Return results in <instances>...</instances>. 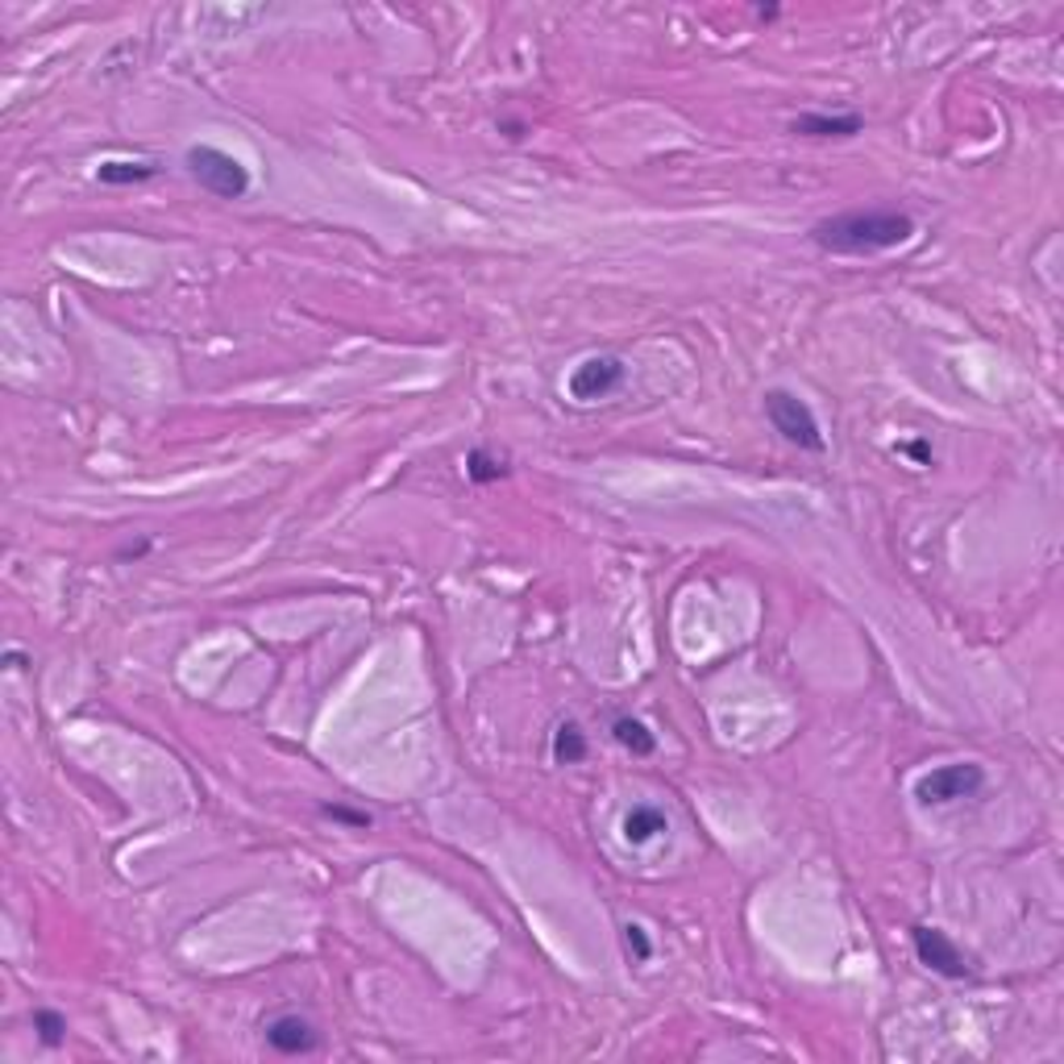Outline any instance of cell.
I'll return each mask as SVG.
<instances>
[{"label":"cell","instance_id":"cell-1","mask_svg":"<svg viewBox=\"0 0 1064 1064\" xmlns=\"http://www.w3.org/2000/svg\"><path fill=\"white\" fill-rule=\"evenodd\" d=\"M915 237V221L898 209H852L811 229V241L836 258H870Z\"/></svg>","mask_w":1064,"mask_h":1064},{"label":"cell","instance_id":"cell-11","mask_svg":"<svg viewBox=\"0 0 1064 1064\" xmlns=\"http://www.w3.org/2000/svg\"><path fill=\"white\" fill-rule=\"evenodd\" d=\"M582 757H587V732L575 720H566L554 732V761L557 766H578Z\"/></svg>","mask_w":1064,"mask_h":1064},{"label":"cell","instance_id":"cell-14","mask_svg":"<svg viewBox=\"0 0 1064 1064\" xmlns=\"http://www.w3.org/2000/svg\"><path fill=\"white\" fill-rule=\"evenodd\" d=\"M34 1031H38V1040H43L46 1048H59V1043L67 1040V1019L59 1015V1010L43 1006V1010H34Z\"/></svg>","mask_w":1064,"mask_h":1064},{"label":"cell","instance_id":"cell-10","mask_svg":"<svg viewBox=\"0 0 1064 1064\" xmlns=\"http://www.w3.org/2000/svg\"><path fill=\"white\" fill-rule=\"evenodd\" d=\"M612 736H616V745H624L633 757H649V753L658 748V736L640 724V720H633V716H619L616 724H612Z\"/></svg>","mask_w":1064,"mask_h":1064},{"label":"cell","instance_id":"cell-6","mask_svg":"<svg viewBox=\"0 0 1064 1064\" xmlns=\"http://www.w3.org/2000/svg\"><path fill=\"white\" fill-rule=\"evenodd\" d=\"M911 944H915V957L932 969V973H939V978H969V960H965V953H960L953 939L944 936L939 927H911Z\"/></svg>","mask_w":1064,"mask_h":1064},{"label":"cell","instance_id":"cell-7","mask_svg":"<svg viewBox=\"0 0 1064 1064\" xmlns=\"http://www.w3.org/2000/svg\"><path fill=\"white\" fill-rule=\"evenodd\" d=\"M262 1031H267V1043L283 1056H308L320 1048V1031L299 1015H275Z\"/></svg>","mask_w":1064,"mask_h":1064},{"label":"cell","instance_id":"cell-12","mask_svg":"<svg viewBox=\"0 0 1064 1064\" xmlns=\"http://www.w3.org/2000/svg\"><path fill=\"white\" fill-rule=\"evenodd\" d=\"M466 474H470V483H499V478L508 474V466H504V458H495V453H487V449H470Z\"/></svg>","mask_w":1064,"mask_h":1064},{"label":"cell","instance_id":"cell-15","mask_svg":"<svg viewBox=\"0 0 1064 1064\" xmlns=\"http://www.w3.org/2000/svg\"><path fill=\"white\" fill-rule=\"evenodd\" d=\"M320 815H324V819H338V824H350V828H370V815H366V811L341 807V803H324Z\"/></svg>","mask_w":1064,"mask_h":1064},{"label":"cell","instance_id":"cell-13","mask_svg":"<svg viewBox=\"0 0 1064 1064\" xmlns=\"http://www.w3.org/2000/svg\"><path fill=\"white\" fill-rule=\"evenodd\" d=\"M150 175H154L150 163H101V167H96V179H101V184H117V188L142 184V179H150Z\"/></svg>","mask_w":1064,"mask_h":1064},{"label":"cell","instance_id":"cell-9","mask_svg":"<svg viewBox=\"0 0 1064 1064\" xmlns=\"http://www.w3.org/2000/svg\"><path fill=\"white\" fill-rule=\"evenodd\" d=\"M661 831H665V811H658L653 803H637L624 815V840L628 844H649Z\"/></svg>","mask_w":1064,"mask_h":1064},{"label":"cell","instance_id":"cell-2","mask_svg":"<svg viewBox=\"0 0 1064 1064\" xmlns=\"http://www.w3.org/2000/svg\"><path fill=\"white\" fill-rule=\"evenodd\" d=\"M766 416H769V425L778 428L790 446L807 449V453H824V446H828V441H824V428H819V416H815L807 400H799L794 391H782V387L766 391Z\"/></svg>","mask_w":1064,"mask_h":1064},{"label":"cell","instance_id":"cell-3","mask_svg":"<svg viewBox=\"0 0 1064 1064\" xmlns=\"http://www.w3.org/2000/svg\"><path fill=\"white\" fill-rule=\"evenodd\" d=\"M188 170L204 192L221 196V200H241L250 192V170L237 163L234 154L216 146H192L188 150Z\"/></svg>","mask_w":1064,"mask_h":1064},{"label":"cell","instance_id":"cell-8","mask_svg":"<svg viewBox=\"0 0 1064 1064\" xmlns=\"http://www.w3.org/2000/svg\"><path fill=\"white\" fill-rule=\"evenodd\" d=\"M865 129V121L856 113H803L790 133H803V138H856Z\"/></svg>","mask_w":1064,"mask_h":1064},{"label":"cell","instance_id":"cell-4","mask_svg":"<svg viewBox=\"0 0 1064 1064\" xmlns=\"http://www.w3.org/2000/svg\"><path fill=\"white\" fill-rule=\"evenodd\" d=\"M985 787V769L973 761H953V766H936L915 778V803L919 807H944L957 799H973Z\"/></svg>","mask_w":1064,"mask_h":1064},{"label":"cell","instance_id":"cell-16","mask_svg":"<svg viewBox=\"0 0 1064 1064\" xmlns=\"http://www.w3.org/2000/svg\"><path fill=\"white\" fill-rule=\"evenodd\" d=\"M624 939H628V953H633L640 965L653 957V944H649V936H645V927H640V923H628V927H624Z\"/></svg>","mask_w":1064,"mask_h":1064},{"label":"cell","instance_id":"cell-5","mask_svg":"<svg viewBox=\"0 0 1064 1064\" xmlns=\"http://www.w3.org/2000/svg\"><path fill=\"white\" fill-rule=\"evenodd\" d=\"M624 379H628L624 358H616V354H595V358L575 366V375H570L566 387H570V395H575L578 404H595V400H607L612 391H619Z\"/></svg>","mask_w":1064,"mask_h":1064}]
</instances>
